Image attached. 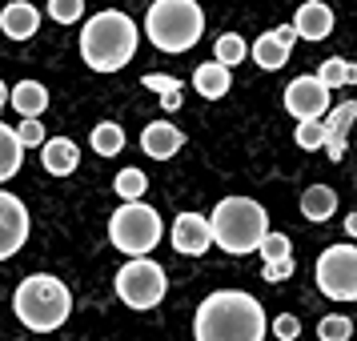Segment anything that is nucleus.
Here are the masks:
<instances>
[{"mask_svg":"<svg viewBox=\"0 0 357 341\" xmlns=\"http://www.w3.org/2000/svg\"><path fill=\"white\" fill-rule=\"evenodd\" d=\"M197 341H265V309L241 289L209 293L193 317Z\"/></svg>","mask_w":357,"mask_h":341,"instance_id":"f257e3e1","label":"nucleus"},{"mask_svg":"<svg viewBox=\"0 0 357 341\" xmlns=\"http://www.w3.org/2000/svg\"><path fill=\"white\" fill-rule=\"evenodd\" d=\"M81 56L93 73H116L137 56V24L121 8H105L84 20L81 29Z\"/></svg>","mask_w":357,"mask_h":341,"instance_id":"f03ea898","label":"nucleus"},{"mask_svg":"<svg viewBox=\"0 0 357 341\" xmlns=\"http://www.w3.org/2000/svg\"><path fill=\"white\" fill-rule=\"evenodd\" d=\"M13 309H17V317L29 325V329L52 333V329H61V325L68 321V313H73V293H68V285L61 277L33 273L17 285Z\"/></svg>","mask_w":357,"mask_h":341,"instance_id":"7ed1b4c3","label":"nucleus"},{"mask_svg":"<svg viewBox=\"0 0 357 341\" xmlns=\"http://www.w3.org/2000/svg\"><path fill=\"white\" fill-rule=\"evenodd\" d=\"M209 233H213V245H221L225 253L241 257V253H253L257 241L269 233V213L249 197H225L209 217Z\"/></svg>","mask_w":357,"mask_h":341,"instance_id":"20e7f679","label":"nucleus"},{"mask_svg":"<svg viewBox=\"0 0 357 341\" xmlns=\"http://www.w3.org/2000/svg\"><path fill=\"white\" fill-rule=\"evenodd\" d=\"M145 33L161 52H189L205 36V13L197 0H153Z\"/></svg>","mask_w":357,"mask_h":341,"instance_id":"39448f33","label":"nucleus"},{"mask_svg":"<svg viewBox=\"0 0 357 341\" xmlns=\"http://www.w3.org/2000/svg\"><path fill=\"white\" fill-rule=\"evenodd\" d=\"M109 241L121 253H129V257L153 253V245L161 241V217H157V209L145 205V201H125L109 217Z\"/></svg>","mask_w":357,"mask_h":341,"instance_id":"423d86ee","label":"nucleus"},{"mask_svg":"<svg viewBox=\"0 0 357 341\" xmlns=\"http://www.w3.org/2000/svg\"><path fill=\"white\" fill-rule=\"evenodd\" d=\"M165 289H169V277L157 261H149L145 253L141 257H129L116 273V297L125 301L129 309H153L161 305Z\"/></svg>","mask_w":357,"mask_h":341,"instance_id":"0eeeda50","label":"nucleus"},{"mask_svg":"<svg viewBox=\"0 0 357 341\" xmlns=\"http://www.w3.org/2000/svg\"><path fill=\"white\" fill-rule=\"evenodd\" d=\"M317 289L333 301H354L357 297V249L354 245H333L317 257Z\"/></svg>","mask_w":357,"mask_h":341,"instance_id":"6e6552de","label":"nucleus"},{"mask_svg":"<svg viewBox=\"0 0 357 341\" xmlns=\"http://www.w3.org/2000/svg\"><path fill=\"white\" fill-rule=\"evenodd\" d=\"M24 241H29V209L20 197L0 189V261L17 257Z\"/></svg>","mask_w":357,"mask_h":341,"instance_id":"1a4fd4ad","label":"nucleus"},{"mask_svg":"<svg viewBox=\"0 0 357 341\" xmlns=\"http://www.w3.org/2000/svg\"><path fill=\"white\" fill-rule=\"evenodd\" d=\"M285 109H289L297 121L325 116L329 113V89H325L317 77H297V81L285 84Z\"/></svg>","mask_w":357,"mask_h":341,"instance_id":"9d476101","label":"nucleus"},{"mask_svg":"<svg viewBox=\"0 0 357 341\" xmlns=\"http://www.w3.org/2000/svg\"><path fill=\"white\" fill-rule=\"evenodd\" d=\"M173 249L185 253V257H201V253H209L213 245V233H209V217H201V213H177V221H173Z\"/></svg>","mask_w":357,"mask_h":341,"instance_id":"9b49d317","label":"nucleus"},{"mask_svg":"<svg viewBox=\"0 0 357 341\" xmlns=\"http://www.w3.org/2000/svg\"><path fill=\"white\" fill-rule=\"evenodd\" d=\"M141 149H145L153 161H169V157H177L181 149H185V132L177 125H169V121H153L141 132Z\"/></svg>","mask_w":357,"mask_h":341,"instance_id":"f8f14e48","label":"nucleus"},{"mask_svg":"<svg viewBox=\"0 0 357 341\" xmlns=\"http://www.w3.org/2000/svg\"><path fill=\"white\" fill-rule=\"evenodd\" d=\"M325 121V153H329V161H341L345 157V137H349V125L357 121V105L354 100H345V105H337V109H329V113L321 116Z\"/></svg>","mask_w":357,"mask_h":341,"instance_id":"ddd939ff","label":"nucleus"},{"mask_svg":"<svg viewBox=\"0 0 357 341\" xmlns=\"http://www.w3.org/2000/svg\"><path fill=\"white\" fill-rule=\"evenodd\" d=\"M293 33L305 36V40H325V36L333 33V13H329V0H305V4L297 8Z\"/></svg>","mask_w":357,"mask_h":341,"instance_id":"4468645a","label":"nucleus"},{"mask_svg":"<svg viewBox=\"0 0 357 341\" xmlns=\"http://www.w3.org/2000/svg\"><path fill=\"white\" fill-rule=\"evenodd\" d=\"M0 29L8 40H29L36 36L40 29V13H36V4L29 0H13V4H4V13H0Z\"/></svg>","mask_w":357,"mask_h":341,"instance_id":"2eb2a0df","label":"nucleus"},{"mask_svg":"<svg viewBox=\"0 0 357 341\" xmlns=\"http://www.w3.org/2000/svg\"><path fill=\"white\" fill-rule=\"evenodd\" d=\"M45 153H40V161H45V169H49L52 177H68V173H77V165H81V149L73 145L68 137H45Z\"/></svg>","mask_w":357,"mask_h":341,"instance_id":"dca6fc26","label":"nucleus"},{"mask_svg":"<svg viewBox=\"0 0 357 341\" xmlns=\"http://www.w3.org/2000/svg\"><path fill=\"white\" fill-rule=\"evenodd\" d=\"M193 84L205 100H221L229 93V84H233V68L221 65V61H205V65L193 73Z\"/></svg>","mask_w":357,"mask_h":341,"instance_id":"f3484780","label":"nucleus"},{"mask_svg":"<svg viewBox=\"0 0 357 341\" xmlns=\"http://www.w3.org/2000/svg\"><path fill=\"white\" fill-rule=\"evenodd\" d=\"M337 213V193L329 185H309L301 193V217L305 221H329Z\"/></svg>","mask_w":357,"mask_h":341,"instance_id":"a211bd4d","label":"nucleus"},{"mask_svg":"<svg viewBox=\"0 0 357 341\" xmlns=\"http://www.w3.org/2000/svg\"><path fill=\"white\" fill-rule=\"evenodd\" d=\"M13 109H17L20 116H40L49 109V89L40 81H20L17 89H13Z\"/></svg>","mask_w":357,"mask_h":341,"instance_id":"6ab92c4d","label":"nucleus"},{"mask_svg":"<svg viewBox=\"0 0 357 341\" xmlns=\"http://www.w3.org/2000/svg\"><path fill=\"white\" fill-rule=\"evenodd\" d=\"M253 61H257L265 73H277V68L289 61V45H281L273 33H261L257 45H253Z\"/></svg>","mask_w":357,"mask_h":341,"instance_id":"aec40b11","label":"nucleus"},{"mask_svg":"<svg viewBox=\"0 0 357 341\" xmlns=\"http://www.w3.org/2000/svg\"><path fill=\"white\" fill-rule=\"evenodd\" d=\"M20 161H24V149H20L17 132L8 129V125H0V181L17 177V173H20Z\"/></svg>","mask_w":357,"mask_h":341,"instance_id":"412c9836","label":"nucleus"},{"mask_svg":"<svg viewBox=\"0 0 357 341\" xmlns=\"http://www.w3.org/2000/svg\"><path fill=\"white\" fill-rule=\"evenodd\" d=\"M317 81L333 93V89H341V84H357V65H349V61H341V56H333V61H325L321 68H317Z\"/></svg>","mask_w":357,"mask_h":341,"instance_id":"4be33fe9","label":"nucleus"},{"mask_svg":"<svg viewBox=\"0 0 357 341\" xmlns=\"http://www.w3.org/2000/svg\"><path fill=\"white\" fill-rule=\"evenodd\" d=\"M89 141L97 149V157H116V153L125 149V132H121V125H113V121H100Z\"/></svg>","mask_w":357,"mask_h":341,"instance_id":"5701e85b","label":"nucleus"},{"mask_svg":"<svg viewBox=\"0 0 357 341\" xmlns=\"http://www.w3.org/2000/svg\"><path fill=\"white\" fill-rule=\"evenodd\" d=\"M145 89H153V93L161 97L165 113H177V109H181V81H177V77H161V73H149V77H145Z\"/></svg>","mask_w":357,"mask_h":341,"instance_id":"b1692460","label":"nucleus"},{"mask_svg":"<svg viewBox=\"0 0 357 341\" xmlns=\"http://www.w3.org/2000/svg\"><path fill=\"white\" fill-rule=\"evenodd\" d=\"M245 56H249V45H245L237 33H225V36H217V45H213V61H221V65H241Z\"/></svg>","mask_w":357,"mask_h":341,"instance_id":"393cba45","label":"nucleus"},{"mask_svg":"<svg viewBox=\"0 0 357 341\" xmlns=\"http://www.w3.org/2000/svg\"><path fill=\"white\" fill-rule=\"evenodd\" d=\"M113 189L121 193V201H141V197L149 193V177L141 169H121L116 181H113Z\"/></svg>","mask_w":357,"mask_h":341,"instance_id":"a878e982","label":"nucleus"},{"mask_svg":"<svg viewBox=\"0 0 357 341\" xmlns=\"http://www.w3.org/2000/svg\"><path fill=\"white\" fill-rule=\"evenodd\" d=\"M349 333H354V321L345 313H329V317L317 321V338L321 341H349Z\"/></svg>","mask_w":357,"mask_h":341,"instance_id":"bb28decb","label":"nucleus"},{"mask_svg":"<svg viewBox=\"0 0 357 341\" xmlns=\"http://www.w3.org/2000/svg\"><path fill=\"white\" fill-rule=\"evenodd\" d=\"M321 145H325V121H321V116L301 121V125H297V149L313 153V149H321Z\"/></svg>","mask_w":357,"mask_h":341,"instance_id":"cd10ccee","label":"nucleus"},{"mask_svg":"<svg viewBox=\"0 0 357 341\" xmlns=\"http://www.w3.org/2000/svg\"><path fill=\"white\" fill-rule=\"evenodd\" d=\"M13 132H17L20 149H36V145H45V125H40V116H20V125H17Z\"/></svg>","mask_w":357,"mask_h":341,"instance_id":"c85d7f7f","label":"nucleus"},{"mask_svg":"<svg viewBox=\"0 0 357 341\" xmlns=\"http://www.w3.org/2000/svg\"><path fill=\"white\" fill-rule=\"evenodd\" d=\"M49 17L56 24H73L84 17V0H49Z\"/></svg>","mask_w":357,"mask_h":341,"instance_id":"c756f323","label":"nucleus"},{"mask_svg":"<svg viewBox=\"0 0 357 341\" xmlns=\"http://www.w3.org/2000/svg\"><path fill=\"white\" fill-rule=\"evenodd\" d=\"M253 253H261L265 261H277V257H285V253H293V249H289V237L285 233H265Z\"/></svg>","mask_w":357,"mask_h":341,"instance_id":"7c9ffc66","label":"nucleus"},{"mask_svg":"<svg viewBox=\"0 0 357 341\" xmlns=\"http://www.w3.org/2000/svg\"><path fill=\"white\" fill-rule=\"evenodd\" d=\"M293 269H297L293 253H285L277 261H265V281H285V277H293Z\"/></svg>","mask_w":357,"mask_h":341,"instance_id":"2f4dec72","label":"nucleus"},{"mask_svg":"<svg viewBox=\"0 0 357 341\" xmlns=\"http://www.w3.org/2000/svg\"><path fill=\"white\" fill-rule=\"evenodd\" d=\"M273 333H277L281 341H297V333H301V321H297L293 313H281V317L273 321Z\"/></svg>","mask_w":357,"mask_h":341,"instance_id":"473e14b6","label":"nucleus"},{"mask_svg":"<svg viewBox=\"0 0 357 341\" xmlns=\"http://www.w3.org/2000/svg\"><path fill=\"white\" fill-rule=\"evenodd\" d=\"M273 36L281 40V45H289V49H293V40H297V33H293V24H281V29H273Z\"/></svg>","mask_w":357,"mask_h":341,"instance_id":"72a5a7b5","label":"nucleus"},{"mask_svg":"<svg viewBox=\"0 0 357 341\" xmlns=\"http://www.w3.org/2000/svg\"><path fill=\"white\" fill-rule=\"evenodd\" d=\"M4 93H8V89H4V81H0V100H4Z\"/></svg>","mask_w":357,"mask_h":341,"instance_id":"f704fd0d","label":"nucleus"},{"mask_svg":"<svg viewBox=\"0 0 357 341\" xmlns=\"http://www.w3.org/2000/svg\"><path fill=\"white\" fill-rule=\"evenodd\" d=\"M0 105H4V100H0Z\"/></svg>","mask_w":357,"mask_h":341,"instance_id":"c9c22d12","label":"nucleus"}]
</instances>
